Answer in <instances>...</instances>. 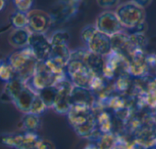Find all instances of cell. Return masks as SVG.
<instances>
[{"instance_id":"1","label":"cell","mask_w":156,"mask_h":149,"mask_svg":"<svg viewBox=\"0 0 156 149\" xmlns=\"http://www.w3.org/2000/svg\"><path fill=\"white\" fill-rule=\"evenodd\" d=\"M7 62L15 70L17 78L27 83L34 74L39 61L31 49L27 46L11 53L7 58Z\"/></svg>"},{"instance_id":"2","label":"cell","mask_w":156,"mask_h":149,"mask_svg":"<svg viewBox=\"0 0 156 149\" xmlns=\"http://www.w3.org/2000/svg\"><path fill=\"white\" fill-rule=\"evenodd\" d=\"M115 12L124 30H134L145 22V9L131 1L119 4Z\"/></svg>"},{"instance_id":"3","label":"cell","mask_w":156,"mask_h":149,"mask_svg":"<svg viewBox=\"0 0 156 149\" xmlns=\"http://www.w3.org/2000/svg\"><path fill=\"white\" fill-rule=\"evenodd\" d=\"M66 77H67L66 74H58V76L57 74H54L46 65L45 62L39 61L37 64L34 74L26 84L32 90L38 93L39 91H41V89L47 87L55 86L59 81H61Z\"/></svg>"},{"instance_id":"4","label":"cell","mask_w":156,"mask_h":149,"mask_svg":"<svg viewBox=\"0 0 156 149\" xmlns=\"http://www.w3.org/2000/svg\"><path fill=\"white\" fill-rule=\"evenodd\" d=\"M66 74L74 86L87 89H89L91 80L95 76L87 64L79 60H69L66 66Z\"/></svg>"},{"instance_id":"5","label":"cell","mask_w":156,"mask_h":149,"mask_svg":"<svg viewBox=\"0 0 156 149\" xmlns=\"http://www.w3.org/2000/svg\"><path fill=\"white\" fill-rule=\"evenodd\" d=\"M84 0H58L50 13L53 24H62L73 19L79 12Z\"/></svg>"},{"instance_id":"6","label":"cell","mask_w":156,"mask_h":149,"mask_svg":"<svg viewBox=\"0 0 156 149\" xmlns=\"http://www.w3.org/2000/svg\"><path fill=\"white\" fill-rule=\"evenodd\" d=\"M55 86L58 89V94L52 110L59 114L67 115L73 106L71 100V92L74 85L68 78V77H66L61 81H59Z\"/></svg>"},{"instance_id":"7","label":"cell","mask_w":156,"mask_h":149,"mask_svg":"<svg viewBox=\"0 0 156 149\" xmlns=\"http://www.w3.org/2000/svg\"><path fill=\"white\" fill-rule=\"evenodd\" d=\"M95 25L98 31L110 37L124 31L116 12L112 10H104L101 12L98 16Z\"/></svg>"},{"instance_id":"8","label":"cell","mask_w":156,"mask_h":149,"mask_svg":"<svg viewBox=\"0 0 156 149\" xmlns=\"http://www.w3.org/2000/svg\"><path fill=\"white\" fill-rule=\"evenodd\" d=\"M29 24L28 29L31 33L45 34L53 25L52 18L50 13L41 10L32 9L28 13Z\"/></svg>"},{"instance_id":"9","label":"cell","mask_w":156,"mask_h":149,"mask_svg":"<svg viewBox=\"0 0 156 149\" xmlns=\"http://www.w3.org/2000/svg\"><path fill=\"white\" fill-rule=\"evenodd\" d=\"M149 73L150 67L146 62L145 51L134 49L129 56V74L134 79H140L148 77Z\"/></svg>"},{"instance_id":"10","label":"cell","mask_w":156,"mask_h":149,"mask_svg":"<svg viewBox=\"0 0 156 149\" xmlns=\"http://www.w3.org/2000/svg\"><path fill=\"white\" fill-rule=\"evenodd\" d=\"M28 46L33 52L38 61H46L51 53V43L50 38L41 33H31Z\"/></svg>"},{"instance_id":"11","label":"cell","mask_w":156,"mask_h":149,"mask_svg":"<svg viewBox=\"0 0 156 149\" xmlns=\"http://www.w3.org/2000/svg\"><path fill=\"white\" fill-rule=\"evenodd\" d=\"M87 48L93 53L106 57L112 52L111 37L98 31L87 44Z\"/></svg>"},{"instance_id":"12","label":"cell","mask_w":156,"mask_h":149,"mask_svg":"<svg viewBox=\"0 0 156 149\" xmlns=\"http://www.w3.org/2000/svg\"><path fill=\"white\" fill-rule=\"evenodd\" d=\"M96 112L92 108L81 105H73L69 112L67 113V119L73 129H76L88 122Z\"/></svg>"},{"instance_id":"13","label":"cell","mask_w":156,"mask_h":149,"mask_svg":"<svg viewBox=\"0 0 156 149\" xmlns=\"http://www.w3.org/2000/svg\"><path fill=\"white\" fill-rule=\"evenodd\" d=\"M71 100L73 105H81L93 108L97 101V97L90 89L73 86L71 92Z\"/></svg>"},{"instance_id":"14","label":"cell","mask_w":156,"mask_h":149,"mask_svg":"<svg viewBox=\"0 0 156 149\" xmlns=\"http://www.w3.org/2000/svg\"><path fill=\"white\" fill-rule=\"evenodd\" d=\"M112 51L119 53L129 59L130 54L133 52V47L130 43L129 34L126 31H120L113 36H111Z\"/></svg>"},{"instance_id":"15","label":"cell","mask_w":156,"mask_h":149,"mask_svg":"<svg viewBox=\"0 0 156 149\" xmlns=\"http://www.w3.org/2000/svg\"><path fill=\"white\" fill-rule=\"evenodd\" d=\"M132 138L147 149L154 147L156 146V127L142 125L133 134Z\"/></svg>"},{"instance_id":"16","label":"cell","mask_w":156,"mask_h":149,"mask_svg":"<svg viewBox=\"0 0 156 149\" xmlns=\"http://www.w3.org/2000/svg\"><path fill=\"white\" fill-rule=\"evenodd\" d=\"M26 82L21 80L19 78L12 79L11 81L6 83L3 92L0 96V100L3 102H12L18 97V95L26 87Z\"/></svg>"},{"instance_id":"17","label":"cell","mask_w":156,"mask_h":149,"mask_svg":"<svg viewBox=\"0 0 156 149\" xmlns=\"http://www.w3.org/2000/svg\"><path fill=\"white\" fill-rule=\"evenodd\" d=\"M36 95H37V93L34 90H32L29 86L26 85V87L23 89V90L13 100V104L21 112L29 113L30 111L31 104H32Z\"/></svg>"},{"instance_id":"18","label":"cell","mask_w":156,"mask_h":149,"mask_svg":"<svg viewBox=\"0 0 156 149\" xmlns=\"http://www.w3.org/2000/svg\"><path fill=\"white\" fill-rule=\"evenodd\" d=\"M31 32L28 28L26 29H14L9 35V42L11 46L17 49L25 48L29 44V40Z\"/></svg>"},{"instance_id":"19","label":"cell","mask_w":156,"mask_h":149,"mask_svg":"<svg viewBox=\"0 0 156 149\" xmlns=\"http://www.w3.org/2000/svg\"><path fill=\"white\" fill-rule=\"evenodd\" d=\"M84 63L87 64V66L91 70V72L95 74H103V70L105 67V57L93 53L88 51L87 53Z\"/></svg>"},{"instance_id":"20","label":"cell","mask_w":156,"mask_h":149,"mask_svg":"<svg viewBox=\"0 0 156 149\" xmlns=\"http://www.w3.org/2000/svg\"><path fill=\"white\" fill-rule=\"evenodd\" d=\"M97 114L98 128L102 133H111L114 130V120L113 116L108 110H103L98 111Z\"/></svg>"},{"instance_id":"21","label":"cell","mask_w":156,"mask_h":149,"mask_svg":"<svg viewBox=\"0 0 156 149\" xmlns=\"http://www.w3.org/2000/svg\"><path fill=\"white\" fill-rule=\"evenodd\" d=\"M133 80L134 78L129 73L119 74L116 78V79L113 81V85L116 92L122 95H128L133 85Z\"/></svg>"},{"instance_id":"22","label":"cell","mask_w":156,"mask_h":149,"mask_svg":"<svg viewBox=\"0 0 156 149\" xmlns=\"http://www.w3.org/2000/svg\"><path fill=\"white\" fill-rule=\"evenodd\" d=\"M41 125V116L30 112L24 113L19 123V127L22 130V132H37Z\"/></svg>"},{"instance_id":"23","label":"cell","mask_w":156,"mask_h":149,"mask_svg":"<svg viewBox=\"0 0 156 149\" xmlns=\"http://www.w3.org/2000/svg\"><path fill=\"white\" fill-rule=\"evenodd\" d=\"M23 140H24L23 132L13 133H9L0 135V144L13 149H19L22 145Z\"/></svg>"},{"instance_id":"24","label":"cell","mask_w":156,"mask_h":149,"mask_svg":"<svg viewBox=\"0 0 156 149\" xmlns=\"http://www.w3.org/2000/svg\"><path fill=\"white\" fill-rule=\"evenodd\" d=\"M38 94L41 97V99L43 100V102L46 104L48 109H52L54 102L56 100V98H57L58 89L56 88V86L47 87L41 89V91H39Z\"/></svg>"},{"instance_id":"25","label":"cell","mask_w":156,"mask_h":149,"mask_svg":"<svg viewBox=\"0 0 156 149\" xmlns=\"http://www.w3.org/2000/svg\"><path fill=\"white\" fill-rule=\"evenodd\" d=\"M118 144V134L114 132L103 133L98 140V149H114Z\"/></svg>"},{"instance_id":"26","label":"cell","mask_w":156,"mask_h":149,"mask_svg":"<svg viewBox=\"0 0 156 149\" xmlns=\"http://www.w3.org/2000/svg\"><path fill=\"white\" fill-rule=\"evenodd\" d=\"M9 21L14 29H26L29 24L28 14L16 10L10 15Z\"/></svg>"},{"instance_id":"27","label":"cell","mask_w":156,"mask_h":149,"mask_svg":"<svg viewBox=\"0 0 156 149\" xmlns=\"http://www.w3.org/2000/svg\"><path fill=\"white\" fill-rule=\"evenodd\" d=\"M130 43L133 49H140L144 50L149 44V39L143 32H132L129 34Z\"/></svg>"},{"instance_id":"28","label":"cell","mask_w":156,"mask_h":149,"mask_svg":"<svg viewBox=\"0 0 156 149\" xmlns=\"http://www.w3.org/2000/svg\"><path fill=\"white\" fill-rule=\"evenodd\" d=\"M16 78L17 74L13 67L7 61H2L0 64V80L8 83Z\"/></svg>"},{"instance_id":"29","label":"cell","mask_w":156,"mask_h":149,"mask_svg":"<svg viewBox=\"0 0 156 149\" xmlns=\"http://www.w3.org/2000/svg\"><path fill=\"white\" fill-rule=\"evenodd\" d=\"M69 40H70V34L67 31L64 30H59L54 31L50 38L51 46L68 45Z\"/></svg>"},{"instance_id":"30","label":"cell","mask_w":156,"mask_h":149,"mask_svg":"<svg viewBox=\"0 0 156 149\" xmlns=\"http://www.w3.org/2000/svg\"><path fill=\"white\" fill-rule=\"evenodd\" d=\"M111 82L108 81L101 74H95L93 77L91 83H90V87L89 89L96 94L101 92L102 90H104Z\"/></svg>"},{"instance_id":"31","label":"cell","mask_w":156,"mask_h":149,"mask_svg":"<svg viewBox=\"0 0 156 149\" xmlns=\"http://www.w3.org/2000/svg\"><path fill=\"white\" fill-rule=\"evenodd\" d=\"M71 50L69 49L68 45H57V46H52L51 49V56L62 58L67 62L70 60V55H71Z\"/></svg>"},{"instance_id":"32","label":"cell","mask_w":156,"mask_h":149,"mask_svg":"<svg viewBox=\"0 0 156 149\" xmlns=\"http://www.w3.org/2000/svg\"><path fill=\"white\" fill-rule=\"evenodd\" d=\"M47 109H48V107L46 106V104L43 102V100L41 99V97L37 93V95L35 96L34 100H33V102L31 104L30 112L41 116V114H43L47 111Z\"/></svg>"},{"instance_id":"33","label":"cell","mask_w":156,"mask_h":149,"mask_svg":"<svg viewBox=\"0 0 156 149\" xmlns=\"http://www.w3.org/2000/svg\"><path fill=\"white\" fill-rule=\"evenodd\" d=\"M12 1L16 10L18 11L28 14L30 10H32L34 0H12Z\"/></svg>"},{"instance_id":"34","label":"cell","mask_w":156,"mask_h":149,"mask_svg":"<svg viewBox=\"0 0 156 149\" xmlns=\"http://www.w3.org/2000/svg\"><path fill=\"white\" fill-rule=\"evenodd\" d=\"M98 31V29L96 25H87L84 27V29L81 31V39L86 43V45L88 43V42L92 39V37L95 35V33Z\"/></svg>"},{"instance_id":"35","label":"cell","mask_w":156,"mask_h":149,"mask_svg":"<svg viewBox=\"0 0 156 149\" xmlns=\"http://www.w3.org/2000/svg\"><path fill=\"white\" fill-rule=\"evenodd\" d=\"M120 0H97L98 5L105 9V10H111L112 9H117L119 6Z\"/></svg>"},{"instance_id":"36","label":"cell","mask_w":156,"mask_h":149,"mask_svg":"<svg viewBox=\"0 0 156 149\" xmlns=\"http://www.w3.org/2000/svg\"><path fill=\"white\" fill-rule=\"evenodd\" d=\"M87 53H88L87 48H78V49L71 52L70 60H79V61L84 62V59Z\"/></svg>"},{"instance_id":"37","label":"cell","mask_w":156,"mask_h":149,"mask_svg":"<svg viewBox=\"0 0 156 149\" xmlns=\"http://www.w3.org/2000/svg\"><path fill=\"white\" fill-rule=\"evenodd\" d=\"M36 149H56V147L51 141L41 138L36 145Z\"/></svg>"},{"instance_id":"38","label":"cell","mask_w":156,"mask_h":149,"mask_svg":"<svg viewBox=\"0 0 156 149\" xmlns=\"http://www.w3.org/2000/svg\"><path fill=\"white\" fill-rule=\"evenodd\" d=\"M146 62L151 69H156V53H146Z\"/></svg>"},{"instance_id":"39","label":"cell","mask_w":156,"mask_h":149,"mask_svg":"<svg viewBox=\"0 0 156 149\" xmlns=\"http://www.w3.org/2000/svg\"><path fill=\"white\" fill-rule=\"evenodd\" d=\"M130 1L145 9L146 8H148L151 4L152 0H130Z\"/></svg>"},{"instance_id":"40","label":"cell","mask_w":156,"mask_h":149,"mask_svg":"<svg viewBox=\"0 0 156 149\" xmlns=\"http://www.w3.org/2000/svg\"><path fill=\"white\" fill-rule=\"evenodd\" d=\"M128 149H147L145 146H143L142 144L137 143L133 138L132 140H130L129 145H128Z\"/></svg>"},{"instance_id":"41","label":"cell","mask_w":156,"mask_h":149,"mask_svg":"<svg viewBox=\"0 0 156 149\" xmlns=\"http://www.w3.org/2000/svg\"><path fill=\"white\" fill-rule=\"evenodd\" d=\"M83 149H98V147L97 143H95V142H90V143L87 144Z\"/></svg>"},{"instance_id":"42","label":"cell","mask_w":156,"mask_h":149,"mask_svg":"<svg viewBox=\"0 0 156 149\" xmlns=\"http://www.w3.org/2000/svg\"><path fill=\"white\" fill-rule=\"evenodd\" d=\"M7 4H8V0H0V12H2L6 9Z\"/></svg>"},{"instance_id":"43","label":"cell","mask_w":156,"mask_h":149,"mask_svg":"<svg viewBox=\"0 0 156 149\" xmlns=\"http://www.w3.org/2000/svg\"><path fill=\"white\" fill-rule=\"evenodd\" d=\"M149 149H156V146H154V147H151V148H149Z\"/></svg>"},{"instance_id":"44","label":"cell","mask_w":156,"mask_h":149,"mask_svg":"<svg viewBox=\"0 0 156 149\" xmlns=\"http://www.w3.org/2000/svg\"><path fill=\"white\" fill-rule=\"evenodd\" d=\"M3 60H1V59H0V64H1V62H2Z\"/></svg>"},{"instance_id":"45","label":"cell","mask_w":156,"mask_h":149,"mask_svg":"<svg viewBox=\"0 0 156 149\" xmlns=\"http://www.w3.org/2000/svg\"><path fill=\"white\" fill-rule=\"evenodd\" d=\"M154 112H155V113H156V111H154Z\"/></svg>"}]
</instances>
